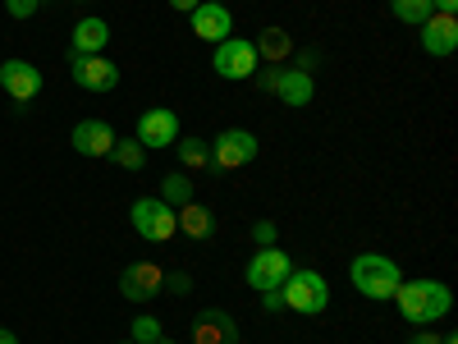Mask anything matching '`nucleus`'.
I'll return each instance as SVG.
<instances>
[{"label":"nucleus","mask_w":458,"mask_h":344,"mask_svg":"<svg viewBox=\"0 0 458 344\" xmlns=\"http://www.w3.org/2000/svg\"><path fill=\"white\" fill-rule=\"evenodd\" d=\"M394 303H399L403 322L431 326V322H440V317L454 308V294H449V285H440V280H403V285L394 289Z\"/></svg>","instance_id":"1"},{"label":"nucleus","mask_w":458,"mask_h":344,"mask_svg":"<svg viewBox=\"0 0 458 344\" xmlns=\"http://www.w3.org/2000/svg\"><path fill=\"white\" fill-rule=\"evenodd\" d=\"M349 280H353V289H358L362 298L386 303V298H394V289L403 285V271H399V262L386 257V253H358L353 266H349Z\"/></svg>","instance_id":"2"},{"label":"nucleus","mask_w":458,"mask_h":344,"mask_svg":"<svg viewBox=\"0 0 458 344\" xmlns=\"http://www.w3.org/2000/svg\"><path fill=\"white\" fill-rule=\"evenodd\" d=\"M280 294H284V308L289 313H298V317H321L326 313V303H330V285H326V276L321 271H289V280L280 285Z\"/></svg>","instance_id":"3"},{"label":"nucleus","mask_w":458,"mask_h":344,"mask_svg":"<svg viewBox=\"0 0 458 344\" xmlns=\"http://www.w3.org/2000/svg\"><path fill=\"white\" fill-rule=\"evenodd\" d=\"M129 225L138 229V239L147 244H170L174 239V229H179V211L161 198H138L129 207Z\"/></svg>","instance_id":"4"},{"label":"nucleus","mask_w":458,"mask_h":344,"mask_svg":"<svg viewBox=\"0 0 458 344\" xmlns=\"http://www.w3.org/2000/svg\"><path fill=\"white\" fill-rule=\"evenodd\" d=\"M216 73L229 83H239V79H252V73L261 69V56L257 47L248 42V37H225V42H216Z\"/></svg>","instance_id":"5"},{"label":"nucleus","mask_w":458,"mask_h":344,"mask_svg":"<svg viewBox=\"0 0 458 344\" xmlns=\"http://www.w3.org/2000/svg\"><path fill=\"white\" fill-rule=\"evenodd\" d=\"M248 161H257V133L248 129H220L211 142V166L216 170H243Z\"/></svg>","instance_id":"6"},{"label":"nucleus","mask_w":458,"mask_h":344,"mask_svg":"<svg viewBox=\"0 0 458 344\" xmlns=\"http://www.w3.org/2000/svg\"><path fill=\"white\" fill-rule=\"evenodd\" d=\"M289 271H293V262H289L284 248H257V253L248 257V285H252L257 294L280 289V285L289 280Z\"/></svg>","instance_id":"7"},{"label":"nucleus","mask_w":458,"mask_h":344,"mask_svg":"<svg viewBox=\"0 0 458 344\" xmlns=\"http://www.w3.org/2000/svg\"><path fill=\"white\" fill-rule=\"evenodd\" d=\"M69 79L83 92H110L120 83V64H110L106 56H69Z\"/></svg>","instance_id":"8"},{"label":"nucleus","mask_w":458,"mask_h":344,"mask_svg":"<svg viewBox=\"0 0 458 344\" xmlns=\"http://www.w3.org/2000/svg\"><path fill=\"white\" fill-rule=\"evenodd\" d=\"M138 142L151 151V147H174L179 142V115L170 106H151L138 115Z\"/></svg>","instance_id":"9"},{"label":"nucleus","mask_w":458,"mask_h":344,"mask_svg":"<svg viewBox=\"0 0 458 344\" xmlns=\"http://www.w3.org/2000/svg\"><path fill=\"white\" fill-rule=\"evenodd\" d=\"M165 289V271L157 262H133V266H124V276H120V294L129 298V303H151Z\"/></svg>","instance_id":"10"},{"label":"nucleus","mask_w":458,"mask_h":344,"mask_svg":"<svg viewBox=\"0 0 458 344\" xmlns=\"http://www.w3.org/2000/svg\"><path fill=\"white\" fill-rule=\"evenodd\" d=\"M42 83H47V79H42V69L28 64V60H19V56L0 64V88H5L19 106H28L37 92H42Z\"/></svg>","instance_id":"11"},{"label":"nucleus","mask_w":458,"mask_h":344,"mask_svg":"<svg viewBox=\"0 0 458 344\" xmlns=\"http://www.w3.org/2000/svg\"><path fill=\"white\" fill-rule=\"evenodd\" d=\"M69 142H73L79 157H97L101 161V157H110V151H114V129L106 120H83V125H73Z\"/></svg>","instance_id":"12"},{"label":"nucleus","mask_w":458,"mask_h":344,"mask_svg":"<svg viewBox=\"0 0 458 344\" xmlns=\"http://www.w3.org/2000/svg\"><path fill=\"white\" fill-rule=\"evenodd\" d=\"M106 42H110V23L88 14L69 32V56H106Z\"/></svg>","instance_id":"13"},{"label":"nucleus","mask_w":458,"mask_h":344,"mask_svg":"<svg viewBox=\"0 0 458 344\" xmlns=\"http://www.w3.org/2000/svg\"><path fill=\"white\" fill-rule=\"evenodd\" d=\"M193 344H239V322L225 308H207L193 322Z\"/></svg>","instance_id":"14"},{"label":"nucleus","mask_w":458,"mask_h":344,"mask_svg":"<svg viewBox=\"0 0 458 344\" xmlns=\"http://www.w3.org/2000/svg\"><path fill=\"white\" fill-rule=\"evenodd\" d=\"M422 51L427 56H454L458 51V19L454 14H431L422 23Z\"/></svg>","instance_id":"15"},{"label":"nucleus","mask_w":458,"mask_h":344,"mask_svg":"<svg viewBox=\"0 0 458 344\" xmlns=\"http://www.w3.org/2000/svg\"><path fill=\"white\" fill-rule=\"evenodd\" d=\"M188 19H193V32L202 37V42H225L229 28H234V14H229L225 5H211V0H202Z\"/></svg>","instance_id":"16"},{"label":"nucleus","mask_w":458,"mask_h":344,"mask_svg":"<svg viewBox=\"0 0 458 344\" xmlns=\"http://www.w3.org/2000/svg\"><path fill=\"white\" fill-rule=\"evenodd\" d=\"M271 92H276L284 106H308L317 88H312V73H302V69H284V64H280L276 83H271Z\"/></svg>","instance_id":"17"},{"label":"nucleus","mask_w":458,"mask_h":344,"mask_svg":"<svg viewBox=\"0 0 458 344\" xmlns=\"http://www.w3.org/2000/svg\"><path fill=\"white\" fill-rule=\"evenodd\" d=\"M257 56L266 60V64H284L289 56H293V37L284 32V28H261V37H257Z\"/></svg>","instance_id":"18"},{"label":"nucleus","mask_w":458,"mask_h":344,"mask_svg":"<svg viewBox=\"0 0 458 344\" xmlns=\"http://www.w3.org/2000/svg\"><path fill=\"white\" fill-rule=\"evenodd\" d=\"M179 229L188 239H198V244H207L211 235H216V216H211V207H198V202H188V207H179Z\"/></svg>","instance_id":"19"},{"label":"nucleus","mask_w":458,"mask_h":344,"mask_svg":"<svg viewBox=\"0 0 458 344\" xmlns=\"http://www.w3.org/2000/svg\"><path fill=\"white\" fill-rule=\"evenodd\" d=\"M174 151H179L183 170H207L211 166V142H202V138H179Z\"/></svg>","instance_id":"20"},{"label":"nucleus","mask_w":458,"mask_h":344,"mask_svg":"<svg viewBox=\"0 0 458 344\" xmlns=\"http://www.w3.org/2000/svg\"><path fill=\"white\" fill-rule=\"evenodd\" d=\"M161 202H170L174 211L188 207V202H193V179H188V175H165L161 179Z\"/></svg>","instance_id":"21"},{"label":"nucleus","mask_w":458,"mask_h":344,"mask_svg":"<svg viewBox=\"0 0 458 344\" xmlns=\"http://www.w3.org/2000/svg\"><path fill=\"white\" fill-rule=\"evenodd\" d=\"M114 166H124V170H142V161H147V147L138 142V138H114Z\"/></svg>","instance_id":"22"},{"label":"nucleus","mask_w":458,"mask_h":344,"mask_svg":"<svg viewBox=\"0 0 458 344\" xmlns=\"http://www.w3.org/2000/svg\"><path fill=\"white\" fill-rule=\"evenodd\" d=\"M390 10H394V19H403V23H412V28H422L436 10H431V0H390Z\"/></svg>","instance_id":"23"},{"label":"nucleus","mask_w":458,"mask_h":344,"mask_svg":"<svg viewBox=\"0 0 458 344\" xmlns=\"http://www.w3.org/2000/svg\"><path fill=\"white\" fill-rule=\"evenodd\" d=\"M129 340H133V344H157V340H165V331H161V317H138Z\"/></svg>","instance_id":"24"},{"label":"nucleus","mask_w":458,"mask_h":344,"mask_svg":"<svg viewBox=\"0 0 458 344\" xmlns=\"http://www.w3.org/2000/svg\"><path fill=\"white\" fill-rule=\"evenodd\" d=\"M252 244H257V248H276V225H271V220H257V225H252Z\"/></svg>","instance_id":"25"},{"label":"nucleus","mask_w":458,"mask_h":344,"mask_svg":"<svg viewBox=\"0 0 458 344\" xmlns=\"http://www.w3.org/2000/svg\"><path fill=\"white\" fill-rule=\"evenodd\" d=\"M37 5H42V0H5V14L10 19H32Z\"/></svg>","instance_id":"26"},{"label":"nucleus","mask_w":458,"mask_h":344,"mask_svg":"<svg viewBox=\"0 0 458 344\" xmlns=\"http://www.w3.org/2000/svg\"><path fill=\"white\" fill-rule=\"evenodd\" d=\"M165 289L179 294V298H183V294H193V276H188V271H174V276H165Z\"/></svg>","instance_id":"27"},{"label":"nucleus","mask_w":458,"mask_h":344,"mask_svg":"<svg viewBox=\"0 0 458 344\" xmlns=\"http://www.w3.org/2000/svg\"><path fill=\"white\" fill-rule=\"evenodd\" d=\"M261 308H266V313H284V294H280V289H266V294H261Z\"/></svg>","instance_id":"28"},{"label":"nucleus","mask_w":458,"mask_h":344,"mask_svg":"<svg viewBox=\"0 0 458 344\" xmlns=\"http://www.w3.org/2000/svg\"><path fill=\"white\" fill-rule=\"evenodd\" d=\"M198 5H202V0H170V10H174V14H193Z\"/></svg>","instance_id":"29"},{"label":"nucleus","mask_w":458,"mask_h":344,"mask_svg":"<svg viewBox=\"0 0 458 344\" xmlns=\"http://www.w3.org/2000/svg\"><path fill=\"white\" fill-rule=\"evenodd\" d=\"M412 344H440V335H436V331H427V326H417Z\"/></svg>","instance_id":"30"},{"label":"nucleus","mask_w":458,"mask_h":344,"mask_svg":"<svg viewBox=\"0 0 458 344\" xmlns=\"http://www.w3.org/2000/svg\"><path fill=\"white\" fill-rule=\"evenodd\" d=\"M298 69L312 73V69H317V51H302V56H298Z\"/></svg>","instance_id":"31"},{"label":"nucleus","mask_w":458,"mask_h":344,"mask_svg":"<svg viewBox=\"0 0 458 344\" xmlns=\"http://www.w3.org/2000/svg\"><path fill=\"white\" fill-rule=\"evenodd\" d=\"M431 10H436V14H454L458 0H431Z\"/></svg>","instance_id":"32"},{"label":"nucleus","mask_w":458,"mask_h":344,"mask_svg":"<svg viewBox=\"0 0 458 344\" xmlns=\"http://www.w3.org/2000/svg\"><path fill=\"white\" fill-rule=\"evenodd\" d=\"M0 344H19V335H14V331H5V326H0Z\"/></svg>","instance_id":"33"},{"label":"nucleus","mask_w":458,"mask_h":344,"mask_svg":"<svg viewBox=\"0 0 458 344\" xmlns=\"http://www.w3.org/2000/svg\"><path fill=\"white\" fill-rule=\"evenodd\" d=\"M211 5H225V0H211Z\"/></svg>","instance_id":"34"},{"label":"nucleus","mask_w":458,"mask_h":344,"mask_svg":"<svg viewBox=\"0 0 458 344\" xmlns=\"http://www.w3.org/2000/svg\"><path fill=\"white\" fill-rule=\"evenodd\" d=\"M157 344H170V340H157Z\"/></svg>","instance_id":"35"},{"label":"nucleus","mask_w":458,"mask_h":344,"mask_svg":"<svg viewBox=\"0 0 458 344\" xmlns=\"http://www.w3.org/2000/svg\"><path fill=\"white\" fill-rule=\"evenodd\" d=\"M124 344H133V340H124Z\"/></svg>","instance_id":"36"}]
</instances>
